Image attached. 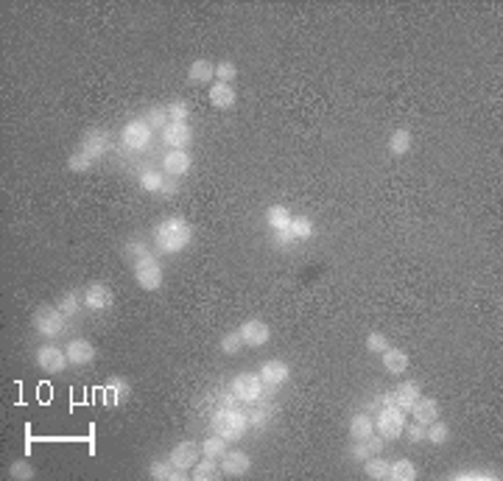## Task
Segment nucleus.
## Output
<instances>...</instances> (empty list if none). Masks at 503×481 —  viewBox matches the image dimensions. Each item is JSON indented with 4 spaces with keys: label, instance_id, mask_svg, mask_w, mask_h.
<instances>
[{
    "label": "nucleus",
    "instance_id": "obj_1",
    "mask_svg": "<svg viewBox=\"0 0 503 481\" xmlns=\"http://www.w3.org/2000/svg\"><path fill=\"white\" fill-rule=\"evenodd\" d=\"M191 240H193V227L179 216L163 219L154 227V246L163 255H179V252H185L191 246Z\"/></svg>",
    "mask_w": 503,
    "mask_h": 481
},
{
    "label": "nucleus",
    "instance_id": "obj_2",
    "mask_svg": "<svg viewBox=\"0 0 503 481\" xmlns=\"http://www.w3.org/2000/svg\"><path fill=\"white\" fill-rule=\"evenodd\" d=\"M213 431L219 437H224L227 442H238L244 440V434L249 431V417L244 412H233V409H221L213 417Z\"/></svg>",
    "mask_w": 503,
    "mask_h": 481
},
{
    "label": "nucleus",
    "instance_id": "obj_3",
    "mask_svg": "<svg viewBox=\"0 0 503 481\" xmlns=\"http://www.w3.org/2000/svg\"><path fill=\"white\" fill-rule=\"evenodd\" d=\"M64 322H67V316H64L56 305H39V308L34 311V316H31L34 330H36L39 336H45V339H56V336H62Z\"/></svg>",
    "mask_w": 503,
    "mask_h": 481
},
{
    "label": "nucleus",
    "instance_id": "obj_4",
    "mask_svg": "<svg viewBox=\"0 0 503 481\" xmlns=\"http://www.w3.org/2000/svg\"><path fill=\"white\" fill-rule=\"evenodd\" d=\"M375 434H380L383 440H397L406 434V412L397 406H383L375 414Z\"/></svg>",
    "mask_w": 503,
    "mask_h": 481
},
{
    "label": "nucleus",
    "instance_id": "obj_5",
    "mask_svg": "<svg viewBox=\"0 0 503 481\" xmlns=\"http://www.w3.org/2000/svg\"><path fill=\"white\" fill-rule=\"evenodd\" d=\"M132 271H135V283L143 291H157L163 285V266L154 255H146L137 263H132Z\"/></svg>",
    "mask_w": 503,
    "mask_h": 481
},
{
    "label": "nucleus",
    "instance_id": "obj_6",
    "mask_svg": "<svg viewBox=\"0 0 503 481\" xmlns=\"http://www.w3.org/2000/svg\"><path fill=\"white\" fill-rule=\"evenodd\" d=\"M151 135H154V129L146 123V118H135L120 129V140L132 151H143L151 143Z\"/></svg>",
    "mask_w": 503,
    "mask_h": 481
},
{
    "label": "nucleus",
    "instance_id": "obj_7",
    "mask_svg": "<svg viewBox=\"0 0 503 481\" xmlns=\"http://www.w3.org/2000/svg\"><path fill=\"white\" fill-rule=\"evenodd\" d=\"M257 375L263 381V392H277L291 378V367L285 361H280V358H268V361L260 364Z\"/></svg>",
    "mask_w": 503,
    "mask_h": 481
},
{
    "label": "nucleus",
    "instance_id": "obj_8",
    "mask_svg": "<svg viewBox=\"0 0 503 481\" xmlns=\"http://www.w3.org/2000/svg\"><path fill=\"white\" fill-rule=\"evenodd\" d=\"M233 398L241 403H254L263 398V381L257 372H238L233 378Z\"/></svg>",
    "mask_w": 503,
    "mask_h": 481
},
{
    "label": "nucleus",
    "instance_id": "obj_9",
    "mask_svg": "<svg viewBox=\"0 0 503 481\" xmlns=\"http://www.w3.org/2000/svg\"><path fill=\"white\" fill-rule=\"evenodd\" d=\"M34 358H36V367H39L42 372H48V375H59V372L70 364L67 350H62V347H56V344H42V347L34 353Z\"/></svg>",
    "mask_w": 503,
    "mask_h": 481
},
{
    "label": "nucleus",
    "instance_id": "obj_10",
    "mask_svg": "<svg viewBox=\"0 0 503 481\" xmlns=\"http://www.w3.org/2000/svg\"><path fill=\"white\" fill-rule=\"evenodd\" d=\"M115 305V291L106 283H90L84 291V308L95 311V313H106Z\"/></svg>",
    "mask_w": 503,
    "mask_h": 481
},
{
    "label": "nucleus",
    "instance_id": "obj_11",
    "mask_svg": "<svg viewBox=\"0 0 503 481\" xmlns=\"http://www.w3.org/2000/svg\"><path fill=\"white\" fill-rule=\"evenodd\" d=\"M109 143H112V135H109L106 129H90V132L81 137L78 151L87 154V157L95 163V160H101V157L109 151Z\"/></svg>",
    "mask_w": 503,
    "mask_h": 481
},
{
    "label": "nucleus",
    "instance_id": "obj_12",
    "mask_svg": "<svg viewBox=\"0 0 503 481\" xmlns=\"http://www.w3.org/2000/svg\"><path fill=\"white\" fill-rule=\"evenodd\" d=\"M219 468H221V476L227 479H241L252 470V456L247 451H227L221 459H219Z\"/></svg>",
    "mask_w": 503,
    "mask_h": 481
},
{
    "label": "nucleus",
    "instance_id": "obj_13",
    "mask_svg": "<svg viewBox=\"0 0 503 481\" xmlns=\"http://www.w3.org/2000/svg\"><path fill=\"white\" fill-rule=\"evenodd\" d=\"M191 165H193V160H191V151H188V149H171V151L163 157V171H165V177H171V179L185 177V174L191 171Z\"/></svg>",
    "mask_w": 503,
    "mask_h": 481
},
{
    "label": "nucleus",
    "instance_id": "obj_14",
    "mask_svg": "<svg viewBox=\"0 0 503 481\" xmlns=\"http://www.w3.org/2000/svg\"><path fill=\"white\" fill-rule=\"evenodd\" d=\"M199 459H202V448H199L196 442H191V440L179 442V445L168 454V462H171L174 468H179V470H191Z\"/></svg>",
    "mask_w": 503,
    "mask_h": 481
},
{
    "label": "nucleus",
    "instance_id": "obj_15",
    "mask_svg": "<svg viewBox=\"0 0 503 481\" xmlns=\"http://www.w3.org/2000/svg\"><path fill=\"white\" fill-rule=\"evenodd\" d=\"M238 330H241V339L247 347H266L271 341V327L260 319H247Z\"/></svg>",
    "mask_w": 503,
    "mask_h": 481
},
{
    "label": "nucleus",
    "instance_id": "obj_16",
    "mask_svg": "<svg viewBox=\"0 0 503 481\" xmlns=\"http://www.w3.org/2000/svg\"><path fill=\"white\" fill-rule=\"evenodd\" d=\"M64 350H67V358L73 367H87L95 361V344L90 339H70Z\"/></svg>",
    "mask_w": 503,
    "mask_h": 481
},
{
    "label": "nucleus",
    "instance_id": "obj_17",
    "mask_svg": "<svg viewBox=\"0 0 503 481\" xmlns=\"http://www.w3.org/2000/svg\"><path fill=\"white\" fill-rule=\"evenodd\" d=\"M191 140H193V129H191L188 123H174V121H171V123L163 129V143H165L168 149H188Z\"/></svg>",
    "mask_w": 503,
    "mask_h": 481
},
{
    "label": "nucleus",
    "instance_id": "obj_18",
    "mask_svg": "<svg viewBox=\"0 0 503 481\" xmlns=\"http://www.w3.org/2000/svg\"><path fill=\"white\" fill-rule=\"evenodd\" d=\"M129 398H132V386L126 378L118 375V378H109L104 384V403L106 406H123Z\"/></svg>",
    "mask_w": 503,
    "mask_h": 481
},
{
    "label": "nucleus",
    "instance_id": "obj_19",
    "mask_svg": "<svg viewBox=\"0 0 503 481\" xmlns=\"http://www.w3.org/2000/svg\"><path fill=\"white\" fill-rule=\"evenodd\" d=\"M392 398H394V406H397V409H403V412L408 414V412H411V406L422 398V386H420L417 381H403V384L392 392Z\"/></svg>",
    "mask_w": 503,
    "mask_h": 481
},
{
    "label": "nucleus",
    "instance_id": "obj_20",
    "mask_svg": "<svg viewBox=\"0 0 503 481\" xmlns=\"http://www.w3.org/2000/svg\"><path fill=\"white\" fill-rule=\"evenodd\" d=\"M207 98H210V104H213L216 109H233L235 101H238L235 87H233V84H224V81H213Z\"/></svg>",
    "mask_w": 503,
    "mask_h": 481
},
{
    "label": "nucleus",
    "instance_id": "obj_21",
    "mask_svg": "<svg viewBox=\"0 0 503 481\" xmlns=\"http://www.w3.org/2000/svg\"><path fill=\"white\" fill-rule=\"evenodd\" d=\"M188 81L191 84H210L216 81V65L210 59H193L188 67Z\"/></svg>",
    "mask_w": 503,
    "mask_h": 481
},
{
    "label": "nucleus",
    "instance_id": "obj_22",
    "mask_svg": "<svg viewBox=\"0 0 503 481\" xmlns=\"http://www.w3.org/2000/svg\"><path fill=\"white\" fill-rule=\"evenodd\" d=\"M372 434H375V417H372L369 412H358V414H352V420H350V437L366 442Z\"/></svg>",
    "mask_w": 503,
    "mask_h": 481
},
{
    "label": "nucleus",
    "instance_id": "obj_23",
    "mask_svg": "<svg viewBox=\"0 0 503 481\" xmlns=\"http://www.w3.org/2000/svg\"><path fill=\"white\" fill-rule=\"evenodd\" d=\"M149 476L154 481H185L188 479V470H179V468H174L168 459L165 462H151L149 465Z\"/></svg>",
    "mask_w": 503,
    "mask_h": 481
},
{
    "label": "nucleus",
    "instance_id": "obj_24",
    "mask_svg": "<svg viewBox=\"0 0 503 481\" xmlns=\"http://www.w3.org/2000/svg\"><path fill=\"white\" fill-rule=\"evenodd\" d=\"M411 417H414V423L428 426V423H434V420L439 417V403H436L434 398H420V400L411 406Z\"/></svg>",
    "mask_w": 503,
    "mask_h": 481
},
{
    "label": "nucleus",
    "instance_id": "obj_25",
    "mask_svg": "<svg viewBox=\"0 0 503 481\" xmlns=\"http://www.w3.org/2000/svg\"><path fill=\"white\" fill-rule=\"evenodd\" d=\"M221 476V468H219V459H213V456H205L202 454V459L191 468V479L193 481H216Z\"/></svg>",
    "mask_w": 503,
    "mask_h": 481
},
{
    "label": "nucleus",
    "instance_id": "obj_26",
    "mask_svg": "<svg viewBox=\"0 0 503 481\" xmlns=\"http://www.w3.org/2000/svg\"><path fill=\"white\" fill-rule=\"evenodd\" d=\"M249 417V428H266L271 420H274V403H268V400H254L252 403V412L247 414Z\"/></svg>",
    "mask_w": 503,
    "mask_h": 481
},
{
    "label": "nucleus",
    "instance_id": "obj_27",
    "mask_svg": "<svg viewBox=\"0 0 503 481\" xmlns=\"http://www.w3.org/2000/svg\"><path fill=\"white\" fill-rule=\"evenodd\" d=\"M291 219H294V213H291L285 205H271V208L266 210V224H268L274 233L288 230V227H291Z\"/></svg>",
    "mask_w": 503,
    "mask_h": 481
},
{
    "label": "nucleus",
    "instance_id": "obj_28",
    "mask_svg": "<svg viewBox=\"0 0 503 481\" xmlns=\"http://www.w3.org/2000/svg\"><path fill=\"white\" fill-rule=\"evenodd\" d=\"M380 358H383V367L389 375H403L408 370V355L397 347H389L386 353H380Z\"/></svg>",
    "mask_w": 503,
    "mask_h": 481
},
{
    "label": "nucleus",
    "instance_id": "obj_29",
    "mask_svg": "<svg viewBox=\"0 0 503 481\" xmlns=\"http://www.w3.org/2000/svg\"><path fill=\"white\" fill-rule=\"evenodd\" d=\"M411 143H414L411 129H394V135L389 137V151H392V157L408 154V151H411Z\"/></svg>",
    "mask_w": 503,
    "mask_h": 481
},
{
    "label": "nucleus",
    "instance_id": "obj_30",
    "mask_svg": "<svg viewBox=\"0 0 503 481\" xmlns=\"http://www.w3.org/2000/svg\"><path fill=\"white\" fill-rule=\"evenodd\" d=\"M389 479L392 481H414L417 479V465H414L411 459L389 462Z\"/></svg>",
    "mask_w": 503,
    "mask_h": 481
},
{
    "label": "nucleus",
    "instance_id": "obj_31",
    "mask_svg": "<svg viewBox=\"0 0 503 481\" xmlns=\"http://www.w3.org/2000/svg\"><path fill=\"white\" fill-rule=\"evenodd\" d=\"M364 473L375 481L389 479V462H386L383 456H369V459L364 462Z\"/></svg>",
    "mask_w": 503,
    "mask_h": 481
},
{
    "label": "nucleus",
    "instance_id": "obj_32",
    "mask_svg": "<svg viewBox=\"0 0 503 481\" xmlns=\"http://www.w3.org/2000/svg\"><path fill=\"white\" fill-rule=\"evenodd\" d=\"M450 440V426L448 423H442L439 417L434 420V423H428V437H425V442H431V445H445Z\"/></svg>",
    "mask_w": 503,
    "mask_h": 481
},
{
    "label": "nucleus",
    "instance_id": "obj_33",
    "mask_svg": "<svg viewBox=\"0 0 503 481\" xmlns=\"http://www.w3.org/2000/svg\"><path fill=\"white\" fill-rule=\"evenodd\" d=\"M288 233H291L296 240H308L313 233H316V227H313V222H310L308 216H294V219H291Z\"/></svg>",
    "mask_w": 503,
    "mask_h": 481
},
{
    "label": "nucleus",
    "instance_id": "obj_34",
    "mask_svg": "<svg viewBox=\"0 0 503 481\" xmlns=\"http://www.w3.org/2000/svg\"><path fill=\"white\" fill-rule=\"evenodd\" d=\"M140 185H143V191H149V194H163L165 174H160V171L149 168V171H143V174H140Z\"/></svg>",
    "mask_w": 503,
    "mask_h": 481
},
{
    "label": "nucleus",
    "instance_id": "obj_35",
    "mask_svg": "<svg viewBox=\"0 0 503 481\" xmlns=\"http://www.w3.org/2000/svg\"><path fill=\"white\" fill-rule=\"evenodd\" d=\"M202 454H205V456H213V459H221V456L227 454V440L219 437V434L207 437V440L202 442Z\"/></svg>",
    "mask_w": 503,
    "mask_h": 481
},
{
    "label": "nucleus",
    "instance_id": "obj_36",
    "mask_svg": "<svg viewBox=\"0 0 503 481\" xmlns=\"http://www.w3.org/2000/svg\"><path fill=\"white\" fill-rule=\"evenodd\" d=\"M244 347H247V344H244V339H241V330L224 333V339H221V353H224V355H238Z\"/></svg>",
    "mask_w": 503,
    "mask_h": 481
},
{
    "label": "nucleus",
    "instance_id": "obj_37",
    "mask_svg": "<svg viewBox=\"0 0 503 481\" xmlns=\"http://www.w3.org/2000/svg\"><path fill=\"white\" fill-rule=\"evenodd\" d=\"M165 109H168V121H174V123H188V118H191L188 101H171Z\"/></svg>",
    "mask_w": 503,
    "mask_h": 481
},
{
    "label": "nucleus",
    "instance_id": "obj_38",
    "mask_svg": "<svg viewBox=\"0 0 503 481\" xmlns=\"http://www.w3.org/2000/svg\"><path fill=\"white\" fill-rule=\"evenodd\" d=\"M78 302H81V297L76 294V291H64L62 297H59V302H56V308L64 313V316H73L76 311H78Z\"/></svg>",
    "mask_w": 503,
    "mask_h": 481
},
{
    "label": "nucleus",
    "instance_id": "obj_39",
    "mask_svg": "<svg viewBox=\"0 0 503 481\" xmlns=\"http://www.w3.org/2000/svg\"><path fill=\"white\" fill-rule=\"evenodd\" d=\"M8 473H11V479L14 481H31L34 479V468H31V462H25V459L11 462V465H8Z\"/></svg>",
    "mask_w": 503,
    "mask_h": 481
},
{
    "label": "nucleus",
    "instance_id": "obj_40",
    "mask_svg": "<svg viewBox=\"0 0 503 481\" xmlns=\"http://www.w3.org/2000/svg\"><path fill=\"white\" fill-rule=\"evenodd\" d=\"M146 123L151 126V129H165L171 121H168V109L165 107H154V109H149L146 112Z\"/></svg>",
    "mask_w": 503,
    "mask_h": 481
},
{
    "label": "nucleus",
    "instance_id": "obj_41",
    "mask_svg": "<svg viewBox=\"0 0 503 481\" xmlns=\"http://www.w3.org/2000/svg\"><path fill=\"white\" fill-rule=\"evenodd\" d=\"M67 168H70L73 174H87V171L92 168V160H90L87 154H81V151H73L70 160H67Z\"/></svg>",
    "mask_w": 503,
    "mask_h": 481
},
{
    "label": "nucleus",
    "instance_id": "obj_42",
    "mask_svg": "<svg viewBox=\"0 0 503 481\" xmlns=\"http://www.w3.org/2000/svg\"><path fill=\"white\" fill-rule=\"evenodd\" d=\"M238 76V67L235 62H219L216 65V81H224V84H233Z\"/></svg>",
    "mask_w": 503,
    "mask_h": 481
},
{
    "label": "nucleus",
    "instance_id": "obj_43",
    "mask_svg": "<svg viewBox=\"0 0 503 481\" xmlns=\"http://www.w3.org/2000/svg\"><path fill=\"white\" fill-rule=\"evenodd\" d=\"M123 255L129 257V263H137L140 257H146V255H151V252H149V246H146L143 240H129V243L123 246Z\"/></svg>",
    "mask_w": 503,
    "mask_h": 481
},
{
    "label": "nucleus",
    "instance_id": "obj_44",
    "mask_svg": "<svg viewBox=\"0 0 503 481\" xmlns=\"http://www.w3.org/2000/svg\"><path fill=\"white\" fill-rule=\"evenodd\" d=\"M389 347H392V344H389V339H386L383 333H369V336H366V353H378V355H380V353H386Z\"/></svg>",
    "mask_w": 503,
    "mask_h": 481
},
{
    "label": "nucleus",
    "instance_id": "obj_45",
    "mask_svg": "<svg viewBox=\"0 0 503 481\" xmlns=\"http://www.w3.org/2000/svg\"><path fill=\"white\" fill-rule=\"evenodd\" d=\"M456 481H473V479H501V473H492V470H462V473H453Z\"/></svg>",
    "mask_w": 503,
    "mask_h": 481
},
{
    "label": "nucleus",
    "instance_id": "obj_46",
    "mask_svg": "<svg viewBox=\"0 0 503 481\" xmlns=\"http://www.w3.org/2000/svg\"><path fill=\"white\" fill-rule=\"evenodd\" d=\"M350 456L358 462V465H364L366 459H369V451H366V442H361V440H352V448H350Z\"/></svg>",
    "mask_w": 503,
    "mask_h": 481
},
{
    "label": "nucleus",
    "instance_id": "obj_47",
    "mask_svg": "<svg viewBox=\"0 0 503 481\" xmlns=\"http://www.w3.org/2000/svg\"><path fill=\"white\" fill-rule=\"evenodd\" d=\"M383 448H386V440H383L380 434H372V437L366 440V451H369V456H380Z\"/></svg>",
    "mask_w": 503,
    "mask_h": 481
},
{
    "label": "nucleus",
    "instance_id": "obj_48",
    "mask_svg": "<svg viewBox=\"0 0 503 481\" xmlns=\"http://www.w3.org/2000/svg\"><path fill=\"white\" fill-rule=\"evenodd\" d=\"M425 437H428V426H422V423H411L408 426V440L411 442H425Z\"/></svg>",
    "mask_w": 503,
    "mask_h": 481
},
{
    "label": "nucleus",
    "instance_id": "obj_49",
    "mask_svg": "<svg viewBox=\"0 0 503 481\" xmlns=\"http://www.w3.org/2000/svg\"><path fill=\"white\" fill-rule=\"evenodd\" d=\"M274 240L280 243V246H291V243H299V240L294 238L288 230H280V233H274Z\"/></svg>",
    "mask_w": 503,
    "mask_h": 481
}]
</instances>
